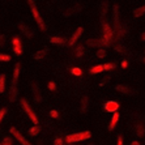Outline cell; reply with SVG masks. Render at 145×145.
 Here are the masks:
<instances>
[{
    "label": "cell",
    "instance_id": "obj_1",
    "mask_svg": "<svg viewBox=\"0 0 145 145\" xmlns=\"http://www.w3.org/2000/svg\"><path fill=\"white\" fill-rule=\"evenodd\" d=\"M91 136V133L89 131L85 132H78V133H73V135H68L65 137V141L68 144H72V142H78V141H84V140H88Z\"/></svg>",
    "mask_w": 145,
    "mask_h": 145
},
{
    "label": "cell",
    "instance_id": "obj_2",
    "mask_svg": "<svg viewBox=\"0 0 145 145\" xmlns=\"http://www.w3.org/2000/svg\"><path fill=\"white\" fill-rule=\"evenodd\" d=\"M27 3H29V5H30V9H31V12H33V16H34V18H35V21H37V24H38V26H39V29L44 30L43 20H42V17L39 16V12H38L37 7H35V3H34L33 0H27Z\"/></svg>",
    "mask_w": 145,
    "mask_h": 145
},
{
    "label": "cell",
    "instance_id": "obj_3",
    "mask_svg": "<svg viewBox=\"0 0 145 145\" xmlns=\"http://www.w3.org/2000/svg\"><path fill=\"white\" fill-rule=\"evenodd\" d=\"M21 105H22V107H24L25 112L27 114V116L31 119V121H33L34 124H38V118H37V115L33 112V110H31L30 107H29V105H27V102L25 101V99H21Z\"/></svg>",
    "mask_w": 145,
    "mask_h": 145
},
{
    "label": "cell",
    "instance_id": "obj_4",
    "mask_svg": "<svg viewBox=\"0 0 145 145\" xmlns=\"http://www.w3.org/2000/svg\"><path fill=\"white\" fill-rule=\"evenodd\" d=\"M102 30H103V39H105L107 43H110L111 39L114 38V33H112L111 27L108 26L106 22H103V24H102Z\"/></svg>",
    "mask_w": 145,
    "mask_h": 145
},
{
    "label": "cell",
    "instance_id": "obj_5",
    "mask_svg": "<svg viewBox=\"0 0 145 145\" xmlns=\"http://www.w3.org/2000/svg\"><path fill=\"white\" fill-rule=\"evenodd\" d=\"M115 90H118V91H120L123 94H127V95H132L136 93V91L133 90L131 86H128V85H116V86H115Z\"/></svg>",
    "mask_w": 145,
    "mask_h": 145
},
{
    "label": "cell",
    "instance_id": "obj_6",
    "mask_svg": "<svg viewBox=\"0 0 145 145\" xmlns=\"http://www.w3.org/2000/svg\"><path fill=\"white\" fill-rule=\"evenodd\" d=\"M82 4H77V5H74V7H71L69 9H67L64 12V16L65 17H69V16H74V14L80 13L81 10H82Z\"/></svg>",
    "mask_w": 145,
    "mask_h": 145
},
{
    "label": "cell",
    "instance_id": "obj_7",
    "mask_svg": "<svg viewBox=\"0 0 145 145\" xmlns=\"http://www.w3.org/2000/svg\"><path fill=\"white\" fill-rule=\"evenodd\" d=\"M9 131H10V133H12V135H13L14 137H16L17 140H18V142H21V144H22V145H29V144H30V142L27 141L26 138H25L24 136L21 135V133H20V132H18V131H17L16 128H13V127H12V128L9 129Z\"/></svg>",
    "mask_w": 145,
    "mask_h": 145
},
{
    "label": "cell",
    "instance_id": "obj_8",
    "mask_svg": "<svg viewBox=\"0 0 145 145\" xmlns=\"http://www.w3.org/2000/svg\"><path fill=\"white\" fill-rule=\"evenodd\" d=\"M86 44L91 46V47H99V46H107L108 43L102 38V39H89L88 42H86Z\"/></svg>",
    "mask_w": 145,
    "mask_h": 145
},
{
    "label": "cell",
    "instance_id": "obj_9",
    "mask_svg": "<svg viewBox=\"0 0 145 145\" xmlns=\"http://www.w3.org/2000/svg\"><path fill=\"white\" fill-rule=\"evenodd\" d=\"M12 43H13V50H14V52H16L17 55H21V54H22V47H21L20 39H18L17 37H14L13 40H12Z\"/></svg>",
    "mask_w": 145,
    "mask_h": 145
},
{
    "label": "cell",
    "instance_id": "obj_10",
    "mask_svg": "<svg viewBox=\"0 0 145 145\" xmlns=\"http://www.w3.org/2000/svg\"><path fill=\"white\" fill-rule=\"evenodd\" d=\"M105 108L107 110V111L115 112L119 108V103L118 102H115V101H110V102H107V103L105 105Z\"/></svg>",
    "mask_w": 145,
    "mask_h": 145
},
{
    "label": "cell",
    "instance_id": "obj_11",
    "mask_svg": "<svg viewBox=\"0 0 145 145\" xmlns=\"http://www.w3.org/2000/svg\"><path fill=\"white\" fill-rule=\"evenodd\" d=\"M18 29H20V30L24 33L25 37H27V38H31V37H33V31H31L25 24H18Z\"/></svg>",
    "mask_w": 145,
    "mask_h": 145
},
{
    "label": "cell",
    "instance_id": "obj_12",
    "mask_svg": "<svg viewBox=\"0 0 145 145\" xmlns=\"http://www.w3.org/2000/svg\"><path fill=\"white\" fill-rule=\"evenodd\" d=\"M82 31H84V29H82V27H78L77 30H76V33H74L73 35H72L71 40H69V46H73L74 42H76V40H77L78 38H80L81 34H82Z\"/></svg>",
    "mask_w": 145,
    "mask_h": 145
},
{
    "label": "cell",
    "instance_id": "obj_13",
    "mask_svg": "<svg viewBox=\"0 0 145 145\" xmlns=\"http://www.w3.org/2000/svg\"><path fill=\"white\" fill-rule=\"evenodd\" d=\"M17 95H18V90H17L16 85H12L10 86V91H9V101L14 102L17 99Z\"/></svg>",
    "mask_w": 145,
    "mask_h": 145
},
{
    "label": "cell",
    "instance_id": "obj_14",
    "mask_svg": "<svg viewBox=\"0 0 145 145\" xmlns=\"http://www.w3.org/2000/svg\"><path fill=\"white\" fill-rule=\"evenodd\" d=\"M114 25H115V29H118L120 26V21H119V7L115 5L114 7Z\"/></svg>",
    "mask_w": 145,
    "mask_h": 145
},
{
    "label": "cell",
    "instance_id": "obj_15",
    "mask_svg": "<svg viewBox=\"0 0 145 145\" xmlns=\"http://www.w3.org/2000/svg\"><path fill=\"white\" fill-rule=\"evenodd\" d=\"M31 90H33V93H34V98H35V101L39 102L40 99H42V95H40L39 89H38V86H37V84H35V82H33V84H31Z\"/></svg>",
    "mask_w": 145,
    "mask_h": 145
},
{
    "label": "cell",
    "instance_id": "obj_16",
    "mask_svg": "<svg viewBox=\"0 0 145 145\" xmlns=\"http://www.w3.org/2000/svg\"><path fill=\"white\" fill-rule=\"evenodd\" d=\"M118 120H119V114L116 111L114 112V115H112V118H111V123H110V131H112V129L115 128V125L118 124Z\"/></svg>",
    "mask_w": 145,
    "mask_h": 145
},
{
    "label": "cell",
    "instance_id": "obj_17",
    "mask_svg": "<svg viewBox=\"0 0 145 145\" xmlns=\"http://www.w3.org/2000/svg\"><path fill=\"white\" fill-rule=\"evenodd\" d=\"M18 74H20V64L17 63L14 65V72H13V85H16L17 81H18Z\"/></svg>",
    "mask_w": 145,
    "mask_h": 145
},
{
    "label": "cell",
    "instance_id": "obj_18",
    "mask_svg": "<svg viewBox=\"0 0 145 145\" xmlns=\"http://www.w3.org/2000/svg\"><path fill=\"white\" fill-rule=\"evenodd\" d=\"M50 42L51 43H56V44H64L67 40L65 38H60V37H51L50 38Z\"/></svg>",
    "mask_w": 145,
    "mask_h": 145
},
{
    "label": "cell",
    "instance_id": "obj_19",
    "mask_svg": "<svg viewBox=\"0 0 145 145\" xmlns=\"http://www.w3.org/2000/svg\"><path fill=\"white\" fill-rule=\"evenodd\" d=\"M47 52H48V50L47 48H44V50H40V51H37L35 54H34V59H42V57H44L46 55H47Z\"/></svg>",
    "mask_w": 145,
    "mask_h": 145
},
{
    "label": "cell",
    "instance_id": "obj_20",
    "mask_svg": "<svg viewBox=\"0 0 145 145\" xmlns=\"http://www.w3.org/2000/svg\"><path fill=\"white\" fill-rule=\"evenodd\" d=\"M40 127H38V125H35V127H31L30 129H29V135H31V136H37V135H39V132H40Z\"/></svg>",
    "mask_w": 145,
    "mask_h": 145
},
{
    "label": "cell",
    "instance_id": "obj_21",
    "mask_svg": "<svg viewBox=\"0 0 145 145\" xmlns=\"http://www.w3.org/2000/svg\"><path fill=\"white\" fill-rule=\"evenodd\" d=\"M135 132H136V135L141 137V136H144L145 129H144V127H142L141 124H137V125H136V128H135Z\"/></svg>",
    "mask_w": 145,
    "mask_h": 145
},
{
    "label": "cell",
    "instance_id": "obj_22",
    "mask_svg": "<svg viewBox=\"0 0 145 145\" xmlns=\"http://www.w3.org/2000/svg\"><path fill=\"white\" fill-rule=\"evenodd\" d=\"M133 14H135V17H140V16H142V14H145V5L135 9L133 10Z\"/></svg>",
    "mask_w": 145,
    "mask_h": 145
},
{
    "label": "cell",
    "instance_id": "obj_23",
    "mask_svg": "<svg viewBox=\"0 0 145 145\" xmlns=\"http://www.w3.org/2000/svg\"><path fill=\"white\" fill-rule=\"evenodd\" d=\"M101 72H103V64H99V65H95V67H93L90 69V73H101Z\"/></svg>",
    "mask_w": 145,
    "mask_h": 145
},
{
    "label": "cell",
    "instance_id": "obj_24",
    "mask_svg": "<svg viewBox=\"0 0 145 145\" xmlns=\"http://www.w3.org/2000/svg\"><path fill=\"white\" fill-rule=\"evenodd\" d=\"M5 90V76L0 74V93H4Z\"/></svg>",
    "mask_w": 145,
    "mask_h": 145
},
{
    "label": "cell",
    "instance_id": "obj_25",
    "mask_svg": "<svg viewBox=\"0 0 145 145\" xmlns=\"http://www.w3.org/2000/svg\"><path fill=\"white\" fill-rule=\"evenodd\" d=\"M107 9H108L107 1H103V3H102V7H101V17H105L106 16V13H107Z\"/></svg>",
    "mask_w": 145,
    "mask_h": 145
},
{
    "label": "cell",
    "instance_id": "obj_26",
    "mask_svg": "<svg viewBox=\"0 0 145 145\" xmlns=\"http://www.w3.org/2000/svg\"><path fill=\"white\" fill-rule=\"evenodd\" d=\"M88 110V98L84 97L82 98V101H81V111L85 112Z\"/></svg>",
    "mask_w": 145,
    "mask_h": 145
},
{
    "label": "cell",
    "instance_id": "obj_27",
    "mask_svg": "<svg viewBox=\"0 0 145 145\" xmlns=\"http://www.w3.org/2000/svg\"><path fill=\"white\" fill-rule=\"evenodd\" d=\"M114 47H115V50H116V51H119V52H123V54L128 52V51H127V48H125L124 46H121V44H115Z\"/></svg>",
    "mask_w": 145,
    "mask_h": 145
},
{
    "label": "cell",
    "instance_id": "obj_28",
    "mask_svg": "<svg viewBox=\"0 0 145 145\" xmlns=\"http://www.w3.org/2000/svg\"><path fill=\"white\" fill-rule=\"evenodd\" d=\"M115 64L112 63H107V64H103V71H110V69H114Z\"/></svg>",
    "mask_w": 145,
    "mask_h": 145
},
{
    "label": "cell",
    "instance_id": "obj_29",
    "mask_svg": "<svg viewBox=\"0 0 145 145\" xmlns=\"http://www.w3.org/2000/svg\"><path fill=\"white\" fill-rule=\"evenodd\" d=\"M10 56L7 54H0V61H9Z\"/></svg>",
    "mask_w": 145,
    "mask_h": 145
},
{
    "label": "cell",
    "instance_id": "obj_30",
    "mask_svg": "<svg viewBox=\"0 0 145 145\" xmlns=\"http://www.w3.org/2000/svg\"><path fill=\"white\" fill-rule=\"evenodd\" d=\"M5 43H7L5 35H0V46H1V47H5Z\"/></svg>",
    "mask_w": 145,
    "mask_h": 145
},
{
    "label": "cell",
    "instance_id": "obj_31",
    "mask_svg": "<svg viewBox=\"0 0 145 145\" xmlns=\"http://www.w3.org/2000/svg\"><path fill=\"white\" fill-rule=\"evenodd\" d=\"M97 56H98V57H105V56H106V51L103 50V48L98 50V51H97Z\"/></svg>",
    "mask_w": 145,
    "mask_h": 145
},
{
    "label": "cell",
    "instance_id": "obj_32",
    "mask_svg": "<svg viewBox=\"0 0 145 145\" xmlns=\"http://www.w3.org/2000/svg\"><path fill=\"white\" fill-rule=\"evenodd\" d=\"M82 51H84V46H78V47H77V51H76V54H77V56H78V57L81 56Z\"/></svg>",
    "mask_w": 145,
    "mask_h": 145
},
{
    "label": "cell",
    "instance_id": "obj_33",
    "mask_svg": "<svg viewBox=\"0 0 145 145\" xmlns=\"http://www.w3.org/2000/svg\"><path fill=\"white\" fill-rule=\"evenodd\" d=\"M12 142H13V141H12V140H10V138H4V140H3V141H1V142H0V144H4V145H9V144H12Z\"/></svg>",
    "mask_w": 145,
    "mask_h": 145
},
{
    "label": "cell",
    "instance_id": "obj_34",
    "mask_svg": "<svg viewBox=\"0 0 145 145\" xmlns=\"http://www.w3.org/2000/svg\"><path fill=\"white\" fill-rule=\"evenodd\" d=\"M72 73L76 74V76H80V74H81V69H78V68H73V69H72Z\"/></svg>",
    "mask_w": 145,
    "mask_h": 145
},
{
    "label": "cell",
    "instance_id": "obj_35",
    "mask_svg": "<svg viewBox=\"0 0 145 145\" xmlns=\"http://www.w3.org/2000/svg\"><path fill=\"white\" fill-rule=\"evenodd\" d=\"M48 89H50V90H55V89H56L55 82H48Z\"/></svg>",
    "mask_w": 145,
    "mask_h": 145
},
{
    "label": "cell",
    "instance_id": "obj_36",
    "mask_svg": "<svg viewBox=\"0 0 145 145\" xmlns=\"http://www.w3.org/2000/svg\"><path fill=\"white\" fill-rule=\"evenodd\" d=\"M4 115H5V108H1V110H0V123H1V120H3Z\"/></svg>",
    "mask_w": 145,
    "mask_h": 145
},
{
    "label": "cell",
    "instance_id": "obj_37",
    "mask_svg": "<svg viewBox=\"0 0 145 145\" xmlns=\"http://www.w3.org/2000/svg\"><path fill=\"white\" fill-rule=\"evenodd\" d=\"M50 115L52 116V118H57L59 116V114H57V111H55V110H52V111L50 112Z\"/></svg>",
    "mask_w": 145,
    "mask_h": 145
},
{
    "label": "cell",
    "instance_id": "obj_38",
    "mask_svg": "<svg viewBox=\"0 0 145 145\" xmlns=\"http://www.w3.org/2000/svg\"><path fill=\"white\" fill-rule=\"evenodd\" d=\"M54 144L55 145H60V144H63V138H56L54 141Z\"/></svg>",
    "mask_w": 145,
    "mask_h": 145
},
{
    "label": "cell",
    "instance_id": "obj_39",
    "mask_svg": "<svg viewBox=\"0 0 145 145\" xmlns=\"http://www.w3.org/2000/svg\"><path fill=\"white\" fill-rule=\"evenodd\" d=\"M127 65H128V63H127L125 60L121 61V67H123V68H127Z\"/></svg>",
    "mask_w": 145,
    "mask_h": 145
},
{
    "label": "cell",
    "instance_id": "obj_40",
    "mask_svg": "<svg viewBox=\"0 0 145 145\" xmlns=\"http://www.w3.org/2000/svg\"><path fill=\"white\" fill-rule=\"evenodd\" d=\"M118 144L119 145L123 144V137H121V136H119V137H118Z\"/></svg>",
    "mask_w": 145,
    "mask_h": 145
},
{
    "label": "cell",
    "instance_id": "obj_41",
    "mask_svg": "<svg viewBox=\"0 0 145 145\" xmlns=\"http://www.w3.org/2000/svg\"><path fill=\"white\" fill-rule=\"evenodd\" d=\"M141 39H142V40H145V31H144V33H142V35H141Z\"/></svg>",
    "mask_w": 145,
    "mask_h": 145
},
{
    "label": "cell",
    "instance_id": "obj_42",
    "mask_svg": "<svg viewBox=\"0 0 145 145\" xmlns=\"http://www.w3.org/2000/svg\"><path fill=\"white\" fill-rule=\"evenodd\" d=\"M144 61H145V57H144Z\"/></svg>",
    "mask_w": 145,
    "mask_h": 145
}]
</instances>
